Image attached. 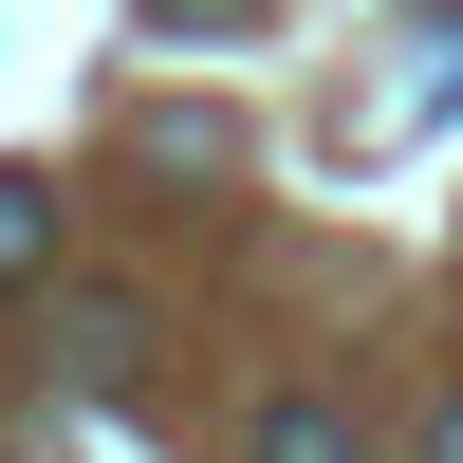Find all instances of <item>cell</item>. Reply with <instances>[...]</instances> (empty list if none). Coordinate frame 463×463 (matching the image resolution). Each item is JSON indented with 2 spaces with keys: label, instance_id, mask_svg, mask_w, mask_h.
I'll use <instances>...</instances> for the list:
<instances>
[{
  "label": "cell",
  "instance_id": "1",
  "mask_svg": "<svg viewBox=\"0 0 463 463\" xmlns=\"http://www.w3.org/2000/svg\"><path fill=\"white\" fill-rule=\"evenodd\" d=\"M56 353H74V390H130V371H148V297L130 279H74L56 297Z\"/></svg>",
  "mask_w": 463,
  "mask_h": 463
},
{
  "label": "cell",
  "instance_id": "2",
  "mask_svg": "<svg viewBox=\"0 0 463 463\" xmlns=\"http://www.w3.org/2000/svg\"><path fill=\"white\" fill-rule=\"evenodd\" d=\"M241 445H260V463H371V445H353V408H316V390H279Z\"/></svg>",
  "mask_w": 463,
  "mask_h": 463
},
{
  "label": "cell",
  "instance_id": "3",
  "mask_svg": "<svg viewBox=\"0 0 463 463\" xmlns=\"http://www.w3.org/2000/svg\"><path fill=\"white\" fill-rule=\"evenodd\" d=\"M19 279H56V185L0 167V297H19Z\"/></svg>",
  "mask_w": 463,
  "mask_h": 463
},
{
  "label": "cell",
  "instance_id": "4",
  "mask_svg": "<svg viewBox=\"0 0 463 463\" xmlns=\"http://www.w3.org/2000/svg\"><path fill=\"white\" fill-rule=\"evenodd\" d=\"M148 19H167V37H185V19H260V0H148Z\"/></svg>",
  "mask_w": 463,
  "mask_h": 463
},
{
  "label": "cell",
  "instance_id": "5",
  "mask_svg": "<svg viewBox=\"0 0 463 463\" xmlns=\"http://www.w3.org/2000/svg\"><path fill=\"white\" fill-rule=\"evenodd\" d=\"M427 463H463V390H445V427H427Z\"/></svg>",
  "mask_w": 463,
  "mask_h": 463
}]
</instances>
